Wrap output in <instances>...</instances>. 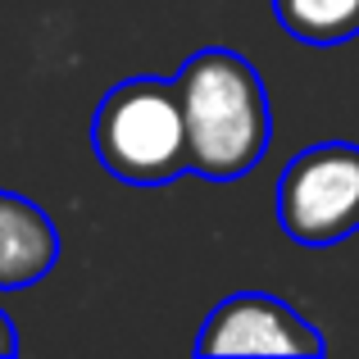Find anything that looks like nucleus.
I'll list each match as a JSON object with an SVG mask.
<instances>
[{
  "label": "nucleus",
  "instance_id": "obj_1",
  "mask_svg": "<svg viewBox=\"0 0 359 359\" xmlns=\"http://www.w3.org/2000/svg\"><path fill=\"white\" fill-rule=\"evenodd\" d=\"M177 96L187 114V155L191 173L210 182H237L245 168H255L269 150V91L259 73L237 50H210L191 55L177 73Z\"/></svg>",
  "mask_w": 359,
  "mask_h": 359
},
{
  "label": "nucleus",
  "instance_id": "obj_6",
  "mask_svg": "<svg viewBox=\"0 0 359 359\" xmlns=\"http://www.w3.org/2000/svg\"><path fill=\"white\" fill-rule=\"evenodd\" d=\"M273 14L296 41L337 46L359 36V0H273Z\"/></svg>",
  "mask_w": 359,
  "mask_h": 359
},
{
  "label": "nucleus",
  "instance_id": "obj_7",
  "mask_svg": "<svg viewBox=\"0 0 359 359\" xmlns=\"http://www.w3.org/2000/svg\"><path fill=\"white\" fill-rule=\"evenodd\" d=\"M0 355H18V337H14V318L0 309Z\"/></svg>",
  "mask_w": 359,
  "mask_h": 359
},
{
  "label": "nucleus",
  "instance_id": "obj_4",
  "mask_svg": "<svg viewBox=\"0 0 359 359\" xmlns=\"http://www.w3.org/2000/svg\"><path fill=\"white\" fill-rule=\"evenodd\" d=\"M201 355H323V337L291 305L259 291L228 296L201 327Z\"/></svg>",
  "mask_w": 359,
  "mask_h": 359
},
{
  "label": "nucleus",
  "instance_id": "obj_5",
  "mask_svg": "<svg viewBox=\"0 0 359 359\" xmlns=\"http://www.w3.org/2000/svg\"><path fill=\"white\" fill-rule=\"evenodd\" d=\"M60 259V232L50 214L18 191H0V291L41 282Z\"/></svg>",
  "mask_w": 359,
  "mask_h": 359
},
{
  "label": "nucleus",
  "instance_id": "obj_2",
  "mask_svg": "<svg viewBox=\"0 0 359 359\" xmlns=\"http://www.w3.org/2000/svg\"><path fill=\"white\" fill-rule=\"evenodd\" d=\"M91 146L100 164L132 187H164L191 173L187 155V114L177 82L132 78L118 82L96 109Z\"/></svg>",
  "mask_w": 359,
  "mask_h": 359
},
{
  "label": "nucleus",
  "instance_id": "obj_3",
  "mask_svg": "<svg viewBox=\"0 0 359 359\" xmlns=\"http://www.w3.org/2000/svg\"><path fill=\"white\" fill-rule=\"evenodd\" d=\"M278 223L300 245H332L359 232V146L323 141L282 168Z\"/></svg>",
  "mask_w": 359,
  "mask_h": 359
}]
</instances>
